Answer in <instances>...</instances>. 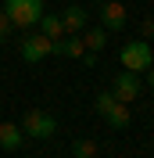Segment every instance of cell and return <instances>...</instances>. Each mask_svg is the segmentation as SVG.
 I'll return each mask as SVG.
<instances>
[{"mask_svg": "<svg viewBox=\"0 0 154 158\" xmlns=\"http://www.w3.org/2000/svg\"><path fill=\"white\" fill-rule=\"evenodd\" d=\"M83 43H86V50L93 54V50H104L107 47V29L100 25V29H83Z\"/></svg>", "mask_w": 154, "mask_h": 158, "instance_id": "11", "label": "cell"}, {"mask_svg": "<svg viewBox=\"0 0 154 158\" xmlns=\"http://www.w3.org/2000/svg\"><path fill=\"white\" fill-rule=\"evenodd\" d=\"M22 140H25V133H22L18 122H0V148L4 151H18Z\"/></svg>", "mask_w": 154, "mask_h": 158, "instance_id": "9", "label": "cell"}, {"mask_svg": "<svg viewBox=\"0 0 154 158\" xmlns=\"http://www.w3.org/2000/svg\"><path fill=\"white\" fill-rule=\"evenodd\" d=\"M104 118H107V126H111V129H125V126H129V104H122V101H118V104L107 111Z\"/></svg>", "mask_w": 154, "mask_h": 158, "instance_id": "12", "label": "cell"}, {"mask_svg": "<svg viewBox=\"0 0 154 158\" xmlns=\"http://www.w3.org/2000/svg\"><path fill=\"white\" fill-rule=\"evenodd\" d=\"M144 36H154V18H147V22H144Z\"/></svg>", "mask_w": 154, "mask_h": 158, "instance_id": "16", "label": "cell"}, {"mask_svg": "<svg viewBox=\"0 0 154 158\" xmlns=\"http://www.w3.org/2000/svg\"><path fill=\"white\" fill-rule=\"evenodd\" d=\"M118 61L125 65V72H147L154 65V50H151V43H147L144 36H136V40H129L122 50H118Z\"/></svg>", "mask_w": 154, "mask_h": 158, "instance_id": "2", "label": "cell"}, {"mask_svg": "<svg viewBox=\"0 0 154 158\" xmlns=\"http://www.w3.org/2000/svg\"><path fill=\"white\" fill-rule=\"evenodd\" d=\"M68 158H72V155H68Z\"/></svg>", "mask_w": 154, "mask_h": 158, "instance_id": "18", "label": "cell"}, {"mask_svg": "<svg viewBox=\"0 0 154 158\" xmlns=\"http://www.w3.org/2000/svg\"><path fill=\"white\" fill-rule=\"evenodd\" d=\"M100 22H104L107 32H122L125 22H129V11H125V0H104L100 7Z\"/></svg>", "mask_w": 154, "mask_h": 158, "instance_id": "5", "label": "cell"}, {"mask_svg": "<svg viewBox=\"0 0 154 158\" xmlns=\"http://www.w3.org/2000/svg\"><path fill=\"white\" fill-rule=\"evenodd\" d=\"M72 158H97V144L93 140H75L72 144Z\"/></svg>", "mask_w": 154, "mask_h": 158, "instance_id": "13", "label": "cell"}, {"mask_svg": "<svg viewBox=\"0 0 154 158\" xmlns=\"http://www.w3.org/2000/svg\"><path fill=\"white\" fill-rule=\"evenodd\" d=\"M43 0H4V15L11 18V25L14 29H36L39 18H43Z\"/></svg>", "mask_w": 154, "mask_h": 158, "instance_id": "1", "label": "cell"}, {"mask_svg": "<svg viewBox=\"0 0 154 158\" xmlns=\"http://www.w3.org/2000/svg\"><path fill=\"white\" fill-rule=\"evenodd\" d=\"M86 11L83 7H65L61 11V25H65V36H79V32L86 29Z\"/></svg>", "mask_w": 154, "mask_h": 158, "instance_id": "8", "label": "cell"}, {"mask_svg": "<svg viewBox=\"0 0 154 158\" xmlns=\"http://www.w3.org/2000/svg\"><path fill=\"white\" fill-rule=\"evenodd\" d=\"M43 36H50V40H61L65 36V25H61V15H47L43 11V18H39V25H36Z\"/></svg>", "mask_w": 154, "mask_h": 158, "instance_id": "10", "label": "cell"}, {"mask_svg": "<svg viewBox=\"0 0 154 158\" xmlns=\"http://www.w3.org/2000/svg\"><path fill=\"white\" fill-rule=\"evenodd\" d=\"M118 104V97H115V90H104V94H97V115H107V111Z\"/></svg>", "mask_w": 154, "mask_h": 158, "instance_id": "14", "label": "cell"}, {"mask_svg": "<svg viewBox=\"0 0 154 158\" xmlns=\"http://www.w3.org/2000/svg\"><path fill=\"white\" fill-rule=\"evenodd\" d=\"M18 50H22V58L29 61V65H39L43 58H50V54H54V40L43 36V32L36 29V32H29V36H22Z\"/></svg>", "mask_w": 154, "mask_h": 158, "instance_id": "4", "label": "cell"}, {"mask_svg": "<svg viewBox=\"0 0 154 158\" xmlns=\"http://www.w3.org/2000/svg\"><path fill=\"white\" fill-rule=\"evenodd\" d=\"M54 54H61V58H86V43H83V36H61L54 40Z\"/></svg>", "mask_w": 154, "mask_h": 158, "instance_id": "7", "label": "cell"}, {"mask_svg": "<svg viewBox=\"0 0 154 158\" xmlns=\"http://www.w3.org/2000/svg\"><path fill=\"white\" fill-rule=\"evenodd\" d=\"M140 86H144V83H140V76H136V72H118L115 76V83H111V90H115V97L122 101V104H129V101H136L140 97Z\"/></svg>", "mask_w": 154, "mask_h": 158, "instance_id": "6", "label": "cell"}, {"mask_svg": "<svg viewBox=\"0 0 154 158\" xmlns=\"http://www.w3.org/2000/svg\"><path fill=\"white\" fill-rule=\"evenodd\" d=\"M22 133L32 140H50L54 133H58V118L50 115V111H25V118L18 122Z\"/></svg>", "mask_w": 154, "mask_h": 158, "instance_id": "3", "label": "cell"}, {"mask_svg": "<svg viewBox=\"0 0 154 158\" xmlns=\"http://www.w3.org/2000/svg\"><path fill=\"white\" fill-rule=\"evenodd\" d=\"M0 36H4V40L11 36V18L4 15V7H0Z\"/></svg>", "mask_w": 154, "mask_h": 158, "instance_id": "15", "label": "cell"}, {"mask_svg": "<svg viewBox=\"0 0 154 158\" xmlns=\"http://www.w3.org/2000/svg\"><path fill=\"white\" fill-rule=\"evenodd\" d=\"M147 86L154 90V65H151V69H147Z\"/></svg>", "mask_w": 154, "mask_h": 158, "instance_id": "17", "label": "cell"}]
</instances>
